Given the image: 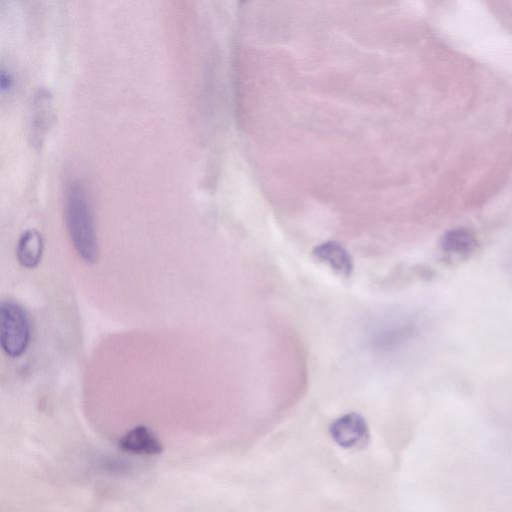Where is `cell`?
<instances>
[{"mask_svg":"<svg viewBox=\"0 0 512 512\" xmlns=\"http://www.w3.org/2000/svg\"><path fill=\"white\" fill-rule=\"evenodd\" d=\"M64 215L71 242L87 263L97 261L99 248L94 214L86 186L80 179L71 180L64 193Z\"/></svg>","mask_w":512,"mask_h":512,"instance_id":"cell-1","label":"cell"},{"mask_svg":"<svg viewBox=\"0 0 512 512\" xmlns=\"http://www.w3.org/2000/svg\"><path fill=\"white\" fill-rule=\"evenodd\" d=\"M31 336L29 317L25 309L12 300L0 305V343L10 357H18L27 349Z\"/></svg>","mask_w":512,"mask_h":512,"instance_id":"cell-2","label":"cell"},{"mask_svg":"<svg viewBox=\"0 0 512 512\" xmlns=\"http://www.w3.org/2000/svg\"><path fill=\"white\" fill-rule=\"evenodd\" d=\"M329 434L332 440L344 449L362 448L370 439L365 418L356 412H349L336 418L329 426Z\"/></svg>","mask_w":512,"mask_h":512,"instance_id":"cell-3","label":"cell"},{"mask_svg":"<svg viewBox=\"0 0 512 512\" xmlns=\"http://www.w3.org/2000/svg\"><path fill=\"white\" fill-rule=\"evenodd\" d=\"M118 448L124 453L136 456H157L163 450L155 433L144 425L135 426L120 437Z\"/></svg>","mask_w":512,"mask_h":512,"instance_id":"cell-4","label":"cell"},{"mask_svg":"<svg viewBox=\"0 0 512 512\" xmlns=\"http://www.w3.org/2000/svg\"><path fill=\"white\" fill-rule=\"evenodd\" d=\"M479 247L477 236L468 228L456 227L447 230L440 240L441 251L452 258L464 259Z\"/></svg>","mask_w":512,"mask_h":512,"instance_id":"cell-5","label":"cell"},{"mask_svg":"<svg viewBox=\"0 0 512 512\" xmlns=\"http://www.w3.org/2000/svg\"><path fill=\"white\" fill-rule=\"evenodd\" d=\"M313 257L326 263L340 276L349 277L353 271V259L348 250L337 241H325L315 246Z\"/></svg>","mask_w":512,"mask_h":512,"instance_id":"cell-6","label":"cell"},{"mask_svg":"<svg viewBox=\"0 0 512 512\" xmlns=\"http://www.w3.org/2000/svg\"><path fill=\"white\" fill-rule=\"evenodd\" d=\"M48 90L40 89L33 97L30 119L32 142L40 144L50 126L52 101Z\"/></svg>","mask_w":512,"mask_h":512,"instance_id":"cell-7","label":"cell"},{"mask_svg":"<svg viewBox=\"0 0 512 512\" xmlns=\"http://www.w3.org/2000/svg\"><path fill=\"white\" fill-rule=\"evenodd\" d=\"M17 258L20 264L26 268L36 267L43 253V239L41 234L34 229L25 231L17 245Z\"/></svg>","mask_w":512,"mask_h":512,"instance_id":"cell-8","label":"cell"},{"mask_svg":"<svg viewBox=\"0 0 512 512\" xmlns=\"http://www.w3.org/2000/svg\"><path fill=\"white\" fill-rule=\"evenodd\" d=\"M101 471L108 473H129L133 470V465L123 459L105 456L101 457L97 463Z\"/></svg>","mask_w":512,"mask_h":512,"instance_id":"cell-9","label":"cell"},{"mask_svg":"<svg viewBox=\"0 0 512 512\" xmlns=\"http://www.w3.org/2000/svg\"><path fill=\"white\" fill-rule=\"evenodd\" d=\"M13 84V77L4 67L0 71V90L2 93L8 92Z\"/></svg>","mask_w":512,"mask_h":512,"instance_id":"cell-10","label":"cell"},{"mask_svg":"<svg viewBox=\"0 0 512 512\" xmlns=\"http://www.w3.org/2000/svg\"><path fill=\"white\" fill-rule=\"evenodd\" d=\"M508 266H509V269H510V270H511V272H512V252H511V254H510V256H509V259H508Z\"/></svg>","mask_w":512,"mask_h":512,"instance_id":"cell-11","label":"cell"}]
</instances>
